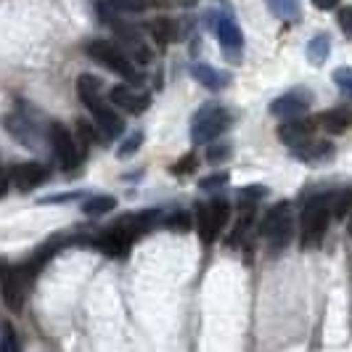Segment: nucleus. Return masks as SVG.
Instances as JSON below:
<instances>
[{
	"instance_id": "obj_15",
	"label": "nucleus",
	"mask_w": 352,
	"mask_h": 352,
	"mask_svg": "<svg viewBox=\"0 0 352 352\" xmlns=\"http://www.w3.org/2000/svg\"><path fill=\"white\" fill-rule=\"evenodd\" d=\"M294 157L307 162V164H323L326 159L334 157V146L326 141H310L300 148H294Z\"/></svg>"
},
{
	"instance_id": "obj_19",
	"label": "nucleus",
	"mask_w": 352,
	"mask_h": 352,
	"mask_svg": "<svg viewBox=\"0 0 352 352\" xmlns=\"http://www.w3.org/2000/svg\"><path fill=\"white\" fill-rule=\"evenodd\" d=\"M93 244L101 249L104 254H109V257H124V254H127V249H130V244L124 241L122 236H117L111 228L106 230V233H101Z\"/></svg>"
},
{
	"instance_id": "obj_39",
	"label": "nucleus",
	"mask_w": 352,
	"mask_h": 352,
	"mask_svg": "<svg viewBox=\"0 0 352 352\" xmlns=\"http://www.w3.org/2000/svg\"><path fill=\"white\" fill-rule=\"evenodd\" d=\"M0 270H3V265H0Z\"/></svg>"
},
{
	"instance_id": "obj_34",
	"label": "nucleus",
	"mask_w": 352,
	"mask_h": 352,
	"mask_svg": "<svg viewBox=\"0 0 352 352\" xmlns=\"http://www.w3.org/2000/svg\"><path fill=\"white\" fill-rule=\"evenodd\" d=\"M223 183H228V173H217V175H210L201 180V188H217V186H223Z\"/></svg>"
},
{
	"instance_id": "obj_6",
	"label": "nucleus",
	"mask_w": 352,
	"mask_h": 352,
	"mask_svg": "<svg viewBox=\"0 0 352 352\" xmlns=\"http://www.w3.org/2000/svg\"><path fill=\"white\" fill-rule=\"evenodd\" d=\"M329 226V207L326 199H316L307 204V210L302 214V247L316 249L323 241V233Z\"/></svg>"
},
{
	"instance_id": "obj_20",
	"label": "nucleus",
	"mask_w": 352,
	"mask_h": 352,
	"mask_svg": "<svg viewBox=\"0 0 352 352\" xmlns=\"http://www.w3.org/2000/svg\"><path fill=\"white\" fill-rule=\"evenodd\" d=\"M265 3H267V8L278 19H283V21H297V19H300V11H302L300 0H265Z\"/></svg>"
},
{
	"instance_id": "obj_3",
	"label": "nucleus",
	"mask_w": 352,
	"mask_h": 352,
	"mask_svg": "<svg viewBox=\"0 0 352 352\" xmlns=\"http://www.w3.org/2000/svg\"><path fill=\"white\" fill-rule=\"evenodd\" d=\"M230 127V114L217 104L204 106L194 120V127H191V138L194 143H210L214 138H220L226 130Z\"/></svg>"
},
{
	"instance_id": "obj_8",
	"label": "nucleus",
	"mask_w": 352,
	"mask_h": 352,
	"mask_svg": "<svg viewBox=\"0 0 352 352\" xmlns=\"http://www.w3.org/2000/svg\"><path fill=\"white\" fill-rule=\"evenodd\" d=\"M263 236L270 241L273 252H278V249L289 244V239H292V212H289V204H276L273 210L265 214Z\"/></svg>"
},
{
	"instance_id": "obj_16",
	"label": "nucleus",
	"mask_w": 352,
	"mask_h": 352,
	"mask_svg": "<svg viewBox=\"0 0 352 352\" xmlns=\"http://www.w3.org/2000/svg\"><path fill=\"white\" fill-rule=\"evenodd\" d=\"M148 32L157 37L159 45H167V43H173V40H180V37H183L180 27H177V21L175 19H170V16L154 19V21L148 24Z\"/></svg>"
},
{
	"instance_id": "obj_26",
	"label": "nucleus",
	"mask_w": 352,
	"mask_h": 352,
	"mask_svg": "<svg viewBox=\"0 0 352 352\" xmlns=\"http://www.w3.org/2000/svg\"><path fill=\"white\" fill-rule=\"evenodd\" d=\"M109 3L120 11H130V14H141L151 6V0H109Z\"/></svg>"
},
{
	"instance_id": "obj_28",
	"label": "nucleus",
	"mask_w": 352,
	"mask_h": 352,
	"mask_svg": "<svg viewBox=\"0 0 352 352\" xmlns=\"http://www.w3.org/2000/svg\"><path fill=\"white\" fill-rule=\"evenodd\" d=\"M350 210H352V188H347V191H342L334 199V214L336 217H344Z\"/></svg>"
},
{
	"instance_id": "obj_31",
	"label": "nucleus",
	"mask_w": 352,
	"mask_h": 352,
	"mask_svg": "<svg viewBox=\"0 0 352 352\" xmlns=\"http://www.w3.org/2000/svg\"><path fill=\"white\" fill-rule=\"evenodd\" d=\"M0 350L3 352H16L19 350L16 334H14V329H11L8 323L3 326V342H0Z\"/></svg>"
},
{
	"instance_id": "obj_37",
	"label": "nucleus",
	"mask_w": 352,
	"mask_h": 352,
	"mask_svg": "<svg viewBox=\"0 0 352 352\" xmlns=\"http://www.w3.org/2000/svg\"><path fill=\"white\" fill-rule=\"evenodd\" d=\"M6 183H8V180H6V175H3V173H0V196L6 194Z\"/></svg>"
},
{
	"instance_id": "obj_7",
	"label": "nucleus",
	"mask_w": 352,
	"mask_h": 352,
	"mask_svg": "<svg viewBox=\"0 0 352 352\" xmlns=\"http://www.w3.org/2000/svg\"><path fill=\"white\" fill-rule=\"evenodd\" d=\"M30 267L27 265H19V267H11L3 281H0V297L6 302V307L11 313H21L24 307V300H27V283H30Z\"/></svg>"
},
{
	"instance_id": "obj_4",
	"label": "nucleus",
	"mask_w": 352,
	"mask_h": 352,
	"mask_svg": "<svg viewBox=\"0 0 352 352\" xmlns=\"http://www.w3.org/2000/svg\"><path fill=\"white\" fill-rule=\"evenodd\" d=\"M228 204L223 199H214L210 204H199V212H196V230L201 236L204 244H212L217 239V233L226 228L228 223Z\"/></svg>"
},
{
	"instance_id": "obj_33",
	"label": "nucleus",
	"mask_w": 352,
	"mask_h": 352,
	"mask_svg": "<svg viewBox=\"0 0 352 352\" xmlns=\"http://www.w3.org/2000/svg\"><path fill=\"white\" fill-rule=\"evenodd\" d=\"M339 27H342V32L347 37H352V8H342L339 11Z\"/></svg>"
},
{
	"instance_id": "obj_11",
	"label": "nucleus",
	"mask_w": 352,
	"mask_h": 352,
	"mask_svg": "<svg viewBox=\"0 0 352 352\" xmlns=\"http://www.w3.org/2000/svg\"><path fill=\"white\" fill-rule=\"evenodd\" d=\"M316 133V122L313 120H302V117H292L278 127V138H281L289 148H300L305 143H310Z\"/></svg>"
},
{
	"instance_id": "obj_35",
	"label": "nucleus",
	"mask_w": 352,
	"mask_h": 352,
	"mask_svg": "<svg viewBox=\"0 0 352 352\" xmlns=\"http://www.w3.org/2000/svg\"><path fill=\"white\" fill-rule=\"evenodd\" d=\"M74 199H80V194H77V191H69V194L45 196V199H43V204H61V201H74Z\"/></svg>"
},
{
	"instance_id": "obj_36",
	"label": "nucleus",
	"mask_w": 352,
	"mask_h": 352,
	"mask_svg": "<svg viewBox=\"0 0 352 352\" xmlns=\"http://www.w3.org/2000/svg\"><path fill=\"white\" fill-rule=\"evenodd\" d=\"M313 6L320 8V11H329V8H336V6H339V0H313Z\"/></svg>"
},
{
	"instance_id": "obj_9",
	"label": "nucleus",
	"mask_w": 352,
	"mask_h": 352,
	"mask_svg": "<svg viewBox=\"0 0 352 352\" xmlns=\"http://www.w3.org/2000/svg\"><path fill=\"white\" fill-rule=\"evenodd\" d=\"M48 135H51V146L53 151H56V157L58 162L69 170L74 164H80V159H82V148L77 146V138L69 133V127H64L61 122H53L51 130H48Z\"/></svg>"
},
{
	"instance_id": "obj_2",
	"label": "nucleus",
	"mask_w": 352,
	"mask_h": 352,
	"mask_svg": "<svg viewBox=\"0 0 352 352\" xmlns=\"http://www.w3.org/2000/svg\"><path fill=\"white\" fill-rule=\"evenodd\" d=\"M88 56L93 61H98L101 67H106L109 72L124 77V80H133V82H141L143 80L138 69L133 67V58L122 48H117L114 43H109V40H93L88 45Z\"/></svg>"
},
{
	"instance_id": "obj_12",
	"label": "nucleus",
	"mask_w": 352,
	"mask_h": 352,
	"mask_svg": "<svg viewBox=\"0 0 352 352\" xmlns=\"http://www.w3.org/2000/svg\"><path fill=\"white\" fill-rule=\"evenodd\" d=\"M307 106H310V93L294 90V93H286L281 98H276V101L270 104V114H273V117H281V120H292V117L305 114Z\"/></svg>"
},
{
	"instance_id": "obj_25",
	"label": "nucleus",
	"mask_w": 352,
	"mask_h": 352,
	"mask_svg": "<svg viewBox=\"0 0 352 352\" xmlns=\"http://www.w3.org/2000/svg\"><path fill=\"white\" fill-rule=\"evenodd\" d=\"M167 228L177 230V233L191 230V217H188V212H173V214L167 217Z\"/></svg>"
},
{
	"instance_id": "obj_10",
	"label": "nucleus",
	"mask_w": 352,
	"mask_h": 352,
	"mask_svg": "<svg viewBox=\"0 0 352 352\" xmlns=\"http://www.w3.org/2000/svg\"><path fill=\"white\" fill-rule=\"evenodd\" d=\"M111 30H114V35L120 37V43L124 45V53L130 56V58H135L138 64H148L151 61V48L143 43V37L138 35V30H133V27H127L122 21H111Z\"/></svg>"
},
{
	"instance_id": "obj_23",
	"label": "nucleus",
	"mask_w": 352,
	"mask_h": 352,
	"mask_svg": "<svg viewBox=\"0 0 352 352\" xmlns=\"http://www.w3.org/2000/svg\"><path fill=\"white\" fill-rule=\"evenodd\" d=\"M6 127H8L11 135H16L24 146H35V130H32V124L30 122L16 120V117H8V120H6Z\"/></svg>"
},
{
	"instance_id": "obj_38",
	"label": "nucleus",
	"mask_w": 352,
	"mask_h": 352,
	"mask_svg": "<svg viewBox=\"0 0 352 352\" xmlns=\"http://www.w3.org/2000/svg\"><path fill=\"white\" fill-rule=\"evenodd\" d=\"M350 233H352V217H350Z\"/></svg>"
},
{
	"instance_id": "obj_21",
	"label": "nucleus",
	"mask_w": 352,
	"mask_h": 352,
	"mask_svg": "<svg viewBox=\"0 0 352 352\" xmlns=\"http://www.w3.org/2000/svg\"><path fill=\"white\" fill-rule=\"evenodd\" d=\"M329 53H331V37L329 35H316L310 43H307V58L320 67L326 58H329Z\"/></svg>"
},
{
	"instance_id": "obj_30",
	"label": "nucleus",
	"mask_w": 352,
	"mask_h": 352,
	"mask_svg": "<svg viewBox=\"0 0 352 352\" xmlns=\"http://www.w3.org/2000/svg\"><path fill=\"white\" fill-rule=\"evenodd\" d=\"M77 135H80L82 146H90V143L98 141V135H96V130H93V124L88 120H77Z\"/></svg>"
},
{
	"instance_id": "obj_1",
	"label": "nucleus",
	"mask_w": 352,
	"mask_h": 352,
	"mask_svg": "<svg viewBox=\"0 0 352 352\" xmlns=\"http://www.w3.org/2000/svg\"><path fill=\"white\" fill-rule=\"evenodd\" d=\"M77 93H80V101L88 106L90 114L96 117V124L101 127V133L106 138H120L124 130V122L122 117L111 109V104L101 96V80L93 77V74H80Z\"/></svg>"
},
{
	"instance_id": "obj_24",
	"label": "nucleus",
	"mask_w": 352,
	"mask_h": 352,
	"mask_svg": "<svg viewBox=\"0 0 352 352\" xmlns=\"http://www.w3.org/2000/svg\"><path fill=\"white\" fill-rule=\"evenodd\" d=\"M334 82H336V88L342 90L347 98H352V69L350 67H339V69H334Z\"/></svg>"
},
{
	"instance_id": "obj_32",
	"label": "nucleus",
	"mask_w": 352,
	"mask_h": 352,
	"mask_svg": "<svg viewBox=\"0 0 352 352\" xmlns=\"http://www.w3.org/2000/svg\"><path fill=\"white\" fill-rule=\"evenodd\" d=\"M194 170H196V157L194 154H186V157L173 167V175H188V173H194Z\"/></svg>"
},
{
	"instance_id": "obj_22",
	"label": "nucleus",
	"mask_w": 352,
	"mask_h": 352,
	"mask_svg": "<svg viewBox=\"0 0 352 352\" xmlns=\"http://www.w3.org/2000/svg\"><path fill=\"white\" fill-rule=\"evenodd\" d=\"M114 207H117V199L114 196H90L88 201L82 204V212L88 217H101V214L111 212Z\"/></svg>"
},
{
	"instance_id": "obj_5",
	"label": "nucleus",
	"mask_w": 352,
	"mask_h": 352,
	"mask_svg": "<svg viewBox=\"0 0 352 352\" xmlns=\"http://www.w3.org/2000/svg\"><path fill=\"white\" fill-rule=\"evenodd\" d=\"M207 21H210V27L214 30V35L220 40L223 51L230 56V61H241L239 56H241V48H244V35H241L239 24L233 21V16H230V14L210 11V14H207Z\"/></svg>"
},
{
	"instance_id": "obj_18",
	"label": "nucleus",
	"mask_w": 352,
	"mask_h": 352,
	"mask_svg": "<svg viewBox=\"0 0 352 352\" xmlns=\"http://www.w3.org/2000/svg\"><path fill=\"white\" fill-rule=\"evenodd\" d=\"M320 122H323V127H326L331 135H342L344 130H350L352 111H350V109H344V106H339V109H331V111H326V114L320 117Z\"/></svg>"
},
{
	"instance_id": "obj_27",
	"label": "nucleus",
	"mask_w": 352,
	"mask_h": 352,
	"mask_svg": "<svg viewBox=\"0 0 352 352\" xmlns=\"http://www.w3.org/2000/svg\"><path fill=\"white\" fill-rule=\"evenodd\" d=\"M230 157V146L228 143H214L207 148V162L210 164H220V162H226Z\"/></svg>"
},
{
	"instance_id": "obj_14",
	"label": "nucleus",
	"mask_w": 352,
	"mask_h": 352,
	"mask_svg": "<svg viewBox=\"0 0 352 352\" xmlns=\"http://www.w3.org/2000/svg\"><path fill=\"white\" fill-rule=\"evenodd\" d=\"M109 101H114L120 109L130 111V114H143L151 104V96L148 93H133V88H127V85H114L109 93Z\"/></svg>"
},
{
	"instance_id": "obj_13",
	"label": "nucleus",
	"mask_w": 352,
	"mask_h": 352,
	"mask_svg": "<svg viewBox=\"0 0 352 352\" xmlns=\"http://www.w3.org/2000/svg\"><path fill=\"white\" fill-rule=\"evenodd\" d=\"M11 180L16 183L21 191H32L40 183L48 180V167L40 162H21L11 170Z\"/></svg>"
},
{
	"instance_id": "obj_17",
	"label": "nucleus",
	"mask_w": 352,
	"mask_h": 352,
	"mask_svg": "<svg viewBox=\"0 0 352 352\" xmlns=\"http://www.w3.org/2000/svg\"><path fill=\"white\" fill-rule=\"evenodd\" d=\"M191 74H194L204 88H210V90H223L228 85V74L212 69L210 64H194V67H191Z\"/></svg>"
},
{
	"instance_id": "obj_29",
	"label": "nucleus",
	"mask_w": 352,
	"mask_h": 352,
	"mask_svg": "<svg viewBox=\"0 0 352 352\" xmlns=\"http://www.w3.org/2000/svg\"><path fill=\"white\" fill-rule=\"evenodd\" d=\"M141 143H143V133H133V135H130V138L117 148V154H120L122 159L130 157V154H135V151L141 148Z\"/></svg>"
}]
</instances>
